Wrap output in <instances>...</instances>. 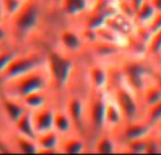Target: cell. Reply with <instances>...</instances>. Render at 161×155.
I'll return each instance as SVG.
<instances>
[{"label":"cell","instance_id":"obj_21","mask_svg":"<svg viewBox=\"0 0 161 155\" xmlns=\"http://www.w3.org/2000/svg\"><path fill=\"white\" fill-rule=\"evenodd\" d=\"M88 150V144L83 140L82 136L76 133H71L68 136H64L61 138L59 144V152L67 154H82Z\"/></svg>","mask_w":161,"mask_h":155},{"label":"cell","instance_id":"obj_35","mask_svg":"<svg viewBox=\"0 0 161 155\" xmlns=\"http://www.w3.org/2000/svg\"><path fill=\"white\" fill-rule=\"evenodd\" d=\"M0 21H6L4 7H3V0H0Z\"/></svg>","mask_w":161,"mask_h":155},{"label":"cell","instance_id":"obj_1","mask_svg":"<svg viewBox=\"0 0 161 155\" xmlns=\"http://www.w3.org/2000/svg\"><path fill=\"white\" fill-rule=\"evenodd\" d=\"M42 20L41 0H24L21 7L14 16L7 20L11 44L17 47V42L27 41L38 31Z\"/></svg>","mask_w":161,"mask_h":155},{"label":"cell","instance_id":"obj_20","mask_svg":"<svg viewBox=\"0 0 161 155\" xmlns=\"http://www.w3.org/2000/svg\"><path fill=\"white\" fill-rule=\"evenodd\" d=\"M10 150L17 151V152H24V154H37L38 152V145H37L36 138H31L27 136H21L14 131H11L10 140Z\"/></svg>","mask_w":161,"mask_h":155},{"label":"cell","instance_id":"obj_32","mask_svg":"<svg viewBox=\"0 0 161 155\" xmlns=\"http://www.w3.org/2000/svg\"><path fill=\"white\" fill-rule=\"evenodd\" d=\"M144 28L148 31V34H153L154 31L160 30L161 28V11H157V13L154 14V17L151 19V21L148 23Z\"/></svg>","mask_w":161,"mask_h":155},{"label":"cell","instance_id":"obj_30","mask_svg":"<svg viewBox=\"0 0 161 155\" xmlns=\"http://www.w3.org/2000/svg\"><path fill=\"white\" fill-rule=\"evenodd\" d=\"M24 0H3V7H4V14H6V21L10 19L11 16L19 11Z\"/></svg>","mask_w":161,"mask_h":155},{"label":"cell","instance_id":"obj_16","mask_svg":"<svg viewBox=\"0 0 161 155\" xmlns=\"http://www.w3.org/2000/svg\"><path fill=\"white\" fill-rule=\"evenodd\" d=\"M92 151L99 154H113L119 151V141L116 136L110 131H103L99 136L95 137L92 144Z\"/></svg>","mask_w":161,"mask_h":155},{"label":"cell","instance_id":"obj_22","mask_svg":"<svg viewBox=\"0 0 161 155\" xmlns=\"http://www.w3.org/2000/svg\"><path fill=\"white\" fill-rule=\"evenodd\" d=\"M95 40H99V41L108 42V44H113L116 47H120L125 50L126 45H127V40L126 37H123L122 34L116 33L114 30H112L110 27L103 24L102 27L96 28L95 30Z\"/></svg>","mask_w":161,"mask_h":155},{"label":"cell","instance_id":"obj_29","mask_svg":"<svg viewBox=\"0 0 161 155\" xmlns=\"http://www.w3.org/2000/svg\"><path fill=\"white\" fill-rule=\"evenodd\" d=\"M20 51L19 47L10 44V45H4L0 48V75L4 72V69L7 68V65L11 62V59L17 55V52Z\"/></svg>","mask_w":161,"mask_h":155},{"label":"cell","instance_id":"obj_24","mask_svg":"<svg viewBox=\"0 0 161 155\" xmlns=\"http://www.w3.org/2000/svg\"><path fill=\"white\" fill-rule=\"evenodd\" d=\"M11 131L17 134H21V136H27L31 138H36V130H34V124L33 120H31V113L28 110H25L16 121L13 123V126L10 127Z\"/></svg>","mask_w":161,"mask_h":155},{"label":"cell","instance_id":"obj_38","mask_svg":"<svg viewBox=\"0 0 161 155\" xmlns=\"http://www.w3.org/2000/svg\"><path fill=\"white\" fill-rule=\"evenodd\" d=\"M0 145H2V142H0ZM0 151H4V150H3V148H2V147H0Z\"/></svg>","mask_w":161,"mask_h":155},{"label":"cell","instance_id":"obj_14","mask_svg":"<svg viewBox=\"0 0 161 155\" xmlns=\"http://www.w3.org/2000/svg\"><path fill=\"white\" fill-rule=\"evenodd\" d=\"M89 48H91L92 54L96 59L105 62V61H110L112 58H116V56H120L125 50L120 47H116L113 44H108V42L99 41V40H93V41L89 42Z\"/></svg>","mask_w":161,"mask_h":155},{"label":"cell","instance_id":"obj_7","mask_svg":"<svg viewBox=\"0 0 161 155\" xmlns=\"http://www.w3.org/2000/svg\"><path fill=\"white\" fill-rule=\"evenodd\" d=\"M153 131H154L153 126H151L150 123H147L140 116V117H137V119L125 121L113 134L116 136L117 141H119V144H120V142L129 141V140L146 138V137H148Z\"/></svg>","mask_w":161,"mask_h":155},{"label":"cell","instance_id":"obj_11","mask_svg":"<svg viewBox=\"0 0 161 155\" xmlns=\"http://www.w3.org/2000/svg\"><path fill=\"white\" fill-rule=\"evenodd\" d=\"M105 25L110 27L112 30H114L116 33L122 34V35L126 37V38L134 35L136 31H137V28H139L131 17L125 16V14L120 13V11H116L114 14L106 17L105 19Z\"/></svg>","mask_w":161,"mask_h":155},{"label":"cell","instance_id":"obj_33","mask_svg":"<svg viewBox=\"0 0 161 155\" xmlns=\"http://www.w3.org/2000/svg\"><path fill=\"white\" fill-rule=\"evenodd\" d=\"M151 82H154L161 89V65H154L151 72Z\"/></svg>","mask_w":161,"mask_h":155},{"label":"cell","instance_id":"obj_25","mask_svg":"<svg viewBox=\"0 0 161 155\" xmlns=\"http://www.w3.org/2000/svg\"><path fill=\"white\" fill-rule=\"evenodd\" d=\"M154 14H156V10H154L153 4L150 3V0H143L139 7L136 8V11H134L133 20L137 27H146L151 21Z\"/></svg>","mask_w":161,"mask_h":155},{"label":"cell","instance_id":"obj_39","mask_svg":"<svg viewBox=\"0 0 161 155\" xmlns=\"http://www.w3.org/2000/svg\"><path fill=\"white\" fill-rule=\"evenodd\" d=\"M160 61H161V55H160Z\"/></svg>","mask_w":161,"mask_h":155},{"label":"cell","instance_id":"obj_31","mask_svg":"<svg viewBox=\"0 0 161 155\" xmlns=\"http://www.w3.org/2000/svg\"><path fill=\"white\" fill-rule=\"evenodd\" d=\"M10 44H11V38H10V31H8L7 23L0 21V47L10 45Z\"/></svg>","mask_w":161,"mask_h":155},{"label":"cell","instance_id":"obj_34","mask_svg":"<svg viewBox=\"0 0 161 155\" xmlns=\"http://www.w3.org/2000/svg\"><path fill=\"white\" fill-rule=\"evenodd\" d=\"M150 3L153 4L156 13H157V11H161V0H150Z\"/></svg>","mask_w":161,"mask_h":155},{"label":"cell","instance_id":"obj_4","mask_svg":"<svg viewBox=\"0 0 161 155\" xmlns=\"http://www.w3.org/2000/svg\"><path fill=\"white\" fill-rule=\"evenodd\" d=\"M45 65L50 72L53 88H67L75 73V59L61 50H50L45 54Z\"/></svg>","mask_w":161,"mask_h":155},{"label":"cell","instance_id":"obj_19","mask_svg":"<svg viewBox=\"0 0 161 155\" xmlns=\"http://www.w3.org/2000/svg\"><path fill=\"white\" fill-rule=\"evenodd\" d=\"M62 137L55 130L37 134L36 141L38 145V152H59V144Z\"/></svg>","mask_w":161,"mask_h":155},{"label":"cell","instance_id":"obj_40","mask_svg":"<svg viewBox=\"0 0 161 155\" xmlns=\"http://www.w3.org/2000/svg\"><path fill=\"white\" fill-rule=\"evenodd\" d=\"M160 65H161V61H160Z\"/></svg>","mask_w":161,"mask_h":155},{"label":"cell","instance_id":"obj_15","mask_svg":"<svg viewBox=\"0 0 161 155\" xmlns=\"http://www.w3.org/2000/svg\"><path fill=\"white\" fill-rule=\"evenodd\" d=\"M95 2L96 0H61L59 11L68 19H79V16L86 13Z\"/></svg>","mask_w":161,"mask_h":155},{"label":"cell","instance_id":"obj_10","mask_svg":"<svg viewBox=\"0 0 161 155\" xmlns=\"http://www.w3.org/2000/svg\"><path fill=\"white\" fill-rule=\"evenodd\" d=\"M54 111H55V106L53 103H48V104L37 109V110L30 111L36 134H41V133H45V131L53 130Z\"/></svg>","mask_w":161,"mask_h":155},{"label":"cell","instance_id":"obj_8","mask_svg":"<svg viewBox=\"0 0 161 155\" xmlns=\"http://www.w3.org/2000/svg\"><path fill=\"white\" fill-rule=\"evenodd\" d=\"M68 116L71 117V121L74 126V131L79 136H82L83 131H86L85 127V100L80 96H71L67 100L65 104Z\"/></svg>","mask_w":161,"mask_h":155},{"label":"cell","instance_id":"obj_2","mask_svg":"<svg viewBox=\"0 0 161 155\" xmlns=\"http://www.w3.org/2000/svg\"><path fill=\"white\" fill-rule=\"evenodd\" d=\"M2 93L8 94L16 99H21L23 96L41 89H51V78L47 69V65L31 71L28 73L14 78L7 82H2Z\"/></svg>","mask_w":161,"mask_h":155},{"label":"cell","instance_id":"obj_41","mask_svg":"<svg viewBox=\"0 0 161 155\" xmlns=\"http://www.w3.org/2000/svg\"><path fill=\"white\" fill-rule=\"evenodd\" d=\"M0 48H2V47H0Z\"/></svg>","mask_w":161,"mask_h":155},{"label":"cell","instance_id":"obj_28","mask_svg":"<svg viewBox=\"0 0 161 155\" xmlns=\"http://www.w3.org/2000/svg\"><path fill=\"white\" fill-rule=\"evenodd\" d=\"M142 117L154 127V126L161 120V100H158V102L154 103V104L148 106V107L143 109Z\"/></svg>","mask_w":161,"mask_h":155},{"label":"cell","instance_id":"obj_12","mask_svg":"<svg viewBox=\"0 0 161 155\" xmlns=\"http://www.w3.org/2000/svg\"><path fill=\"white\" fill-rule=\"evenodd\" d=\"M0 111L3 114V119L7 121L8 127H11L13 123L25 111V107L20 99L0 93Z\"/></svg>","mask_w":161,"mask_h":155},{"label":"cell","instance_id":"obj_23","mask_svg":"<svg viewBox=\"0 0 161 155\" xmlns=\"http://www.w3.org/2000/svg\"><path fill=\"white\" fill-rule=\"evenodd\" d=\"M53 130H55L61 137L68 136V134H71V133H75V131H74L72 121H71V117L68 116L65 109H57L55 107Z\"/></svg>","mask_w":161,"mask_h":155},{"label":"cell","instance_id":"obj_9","mask_svg":"<svg viewBox=\"0 0 161 155\" xmlns=\"http://www.w3.org/2000/svg\"><path fill=\"white\" fill-rule=\"evenodd\" d=\"M58 44H59L58 50L64 51L67 54H71V55L80 52L83 50V47L86 45L82 38L80 31L74 30V28H64V30L59 31Z\"/></svg>","mask_w":161,"mask_h":155},{"label":"cell","instance_id":"obj_13","mask_svg":"<svg viewBox=\"0 0 161 155\" xmlns=\"http://www.w3.org/2000/svg\"><path fill=\"white\" fill-rule=\"evenodd\" d=\"M123 123H125V117H123L119 106L116 104V102L112 99V96L109 94V92H108L106 106H105V131L114 133V131H116L117 128L123 124Z\"/></svg>","mask_w":161,"mask_h":155},{"label":"cell","instance_id":"obj_5","mask_svg":"<svg viewBox=\"0 0 161 155\" xmlns=\"http://www.w3.org/2000/svg\"><path fill=\"white\" fill-rule=\"evenodd\" d=\"M45 65V54L40 51H21L17 52V55L11 59V62L7 65L4 72L0 75V83L11 80L14 78H19L24 73H28L31 71L41 68Z\"/></svg>","mask_w":161,"mask_h":155},{"label":"cell","instance_id":"obj_17","mask_svg":"<svg viewBox=\"0 0 161 155\" xmlns=\"http://www.w3.org/2000/svg\"><path fill=\"white\" fill-rule=\"evenodd\" d=\"M88 80L92 90H108L109 69L100 64H95L88 71Z\"/></svg>","mask_w":161,"mask_h":155},{"label":"cell","instance_id":"obj_27","mask_svg":"<svg viewBox=\"0 0 161 155\" xmlns=\"http://www.w3.org/2000/svg\"><path fill=\"white\" fill-rule=\"evenodd\" d=\"M140 103H142V107H148V106L157 103L158 100H161V89L156 85L154 82H148L144 86V89L142 90V93L139 94Z\"/></svg>","mask_w":161,"mask_h":155},{"label":"cell","instance_id":"obj_6","mask_svg":"<svg viewBox=\"0 0 161 155\" xmlns=\"http://www.w3.org/2000/svg\"><path fill=\"white\" fill-rule=\"evenodd\" d=\"M106 97V90H92L88 99H85V127L95 136L105 131Z\"/></svg>","mask_w":161,"mask_h":155},{"label":"cell","instance_id":"obj_37","mask_svg":"<svg viewBox=\"0 0 161 155\" xmlns=\"http://www.w3.org/2000/svg\"><path fill=\"white\" fill-rule=\"evenodd\" d=\"M156 133V131H154ZM156 136H157V141H158V145H160V154H161V134H157L156 133Z\"/></svg>","mask_w":161,"mask_h":155},{"label":"cell","instance_id":"obj_36","mask_svg":"<svg viewBox=\"0 0 161 155\" xmlns=\"http://www.w3.org/2000/svg\"><path fill=\"white\" fill-rule=\"evenodd\" d=\"M154 131H156L157 134H161V120L157 123L156 126H154Z\"/></svg>","mask_w":161,"mask_h":155},{"label":"cell","instance_id":"obj_3","mask_svg":"<svg viewBox=\"0 0 161 155\" xmlns=\"http://www.w3.org/2000/svg\"><path fill=\"white\" fill-rule=\"evenodd\" d=\"M154 65L156 64L151 62L147 56H127L120 61L119 71L126 85L139 96L144 86L151 80Z\"/></svg>","mask_w":161,"mask_h":155},{"label":"cell","instance_id":"obj_18","mask_svg":"<svg viewBox=\"0 0 161 155\" xmlns=\"http://www.w3.org/2000/svg\"><path fill=\"white\" fill-rule=\"evenodd\" d=\"M20 100H21L23 106L25 107V110H37V109L51 103V89H41V90L31 92V93L23 96Z\"/></svg>","mask_w":161,"mask_h":155},{"label":"cell","instance_id":"obj_26","mask_svg":"<svg viewBox=\"0 0 161 155\" xmlns=\"http://www.w3.org/2000/svg\"><path fill=\"white\" fill-rule=\"evenodd\" d=\"M160 55H161V28L148 35L147 44H146V56L151 62L156 64L157 61H160Z\"/></svg>","mask_w":161,"mask_h":155}]
</instances>
